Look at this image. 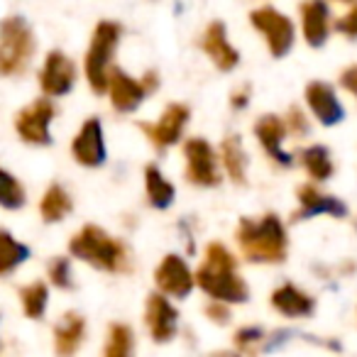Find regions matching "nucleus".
Wrapping results in <instances>:
<instances>
[{
    "label": "nucleus",
    "instance_id": "obj_37",
    "mask_svg": "<svg viewBox=\"0 0 357 357\" xmlns=\"http://www.w3.org/2000/svg\"><path fill=\"white\" fill-rule=\"evenodd\" d=\"M139 84H142V89H144V91L157 89V74H152V71H149V74L144 76V81H139Z\"/></svg>",
    "mask_w": 357,
    "mask_h": 357
},
{
    "label": "nucleus",
    "instance_id": "obj_14",
    "mask_svg": "<svg viewBox=\"0 0 357 357\" xmlns=\"http://www.w3.org/2000/svg\"><path fill=\"white\" fill-rule=\"evenodd\" d=\"M204 50L206 54L213 59V64L218 66L220 71H230L238 66V50L235 47H230L228 42V35H225V25L223 22H211L208 27H206V35H204Z\"/></svg>",
    "mask_w": 357,
    "mask_h": 357
},
{
    "label": "nucleus",
    "instance_id": "obj_10",
    "mask_svg": "<svg viewBox=\"0 0 357 357\" xmlns=\"http://www.w3.org/2000/svg\"><path fill=\"white\" fill-rule=\"evenodd\" d=\"M186 120H189V108L181 103H172V105H167V110L162 113L157 125L142 123L139 128H142V132L147 135L157 147H169V144H174L181 137Z\"/></svg>",
    "mask_w": 357,
    "mask_h": 357
},
{
    "label": "nucleus",
    "instance_id": "obj_36",
    "mask_svg": "<svg viewBox=\"0 0 357 357\" xmlns=\"http://www.w3.org/2000/svg\"><path fill=\"white\" fill-rule=\"evenodd\" d=\"M248 93H250L248 86H245L243 91H238V93H233V105H235V108H245V105H248Z\"/></svg>",
    "mask_w": 357,
    "mask_h": 357
},
{
    "label": "nucleus",
    "instance_id": "obj_7",
    "mask_svg": "<svg viewBox=\"0 0 357 357\" xmlns=\"http://www.w3.org/2000/svg\"><path fill=\"white\" fill-rule=\"evenodd\" d=\"M184 157H186V178H189L191 184L215 186L220 181L213 147L206 139L201 137L189 139L184 147Z\"/></svg>",
    "mask_w": 357,
    "mask_h": 357
},
{
    "label": "nucleus",
    "instance_id": "obj_26",
    "mask_svg": "<svg viewBox=\"0 0 357 357\" xmlns=\"http://www.w3.org/2000/svg\"><path fill=\"white\" fill-rule=\"evenodd\" d=\"M103 357H132V331L128 326H123V323L110 326Z\"/></svg>",
    "mask_w": 357,
    "mask_h": 357
},
{
    "label": "nucleus",
    "instance_id": "obj_11",
    "mask_svg": "<svg viewBox=\"0 0 357 357\" xmlns=\"http://www.w3.org/2000/svg\"><path fill=\"white\" fill-rule=\"evenodd\" d=\"M71 152L74 159L81 162L84 167H100L105 159V144H103V128H100L98 118H91L84 123L79 135L71 142Z\"/></svg>",
    "mask_w": 357,
    "mask_h": 357
},
{
    "label": "nucleus",
    "instance_id": "obj_22",
    "mask_svg": "<svg viewBox=\"0 0 357 357\" xmlns=\"http://www.w3.org/2000/svg\"><path fill=\"white\" fill-rule=\"evenodd\" d=\"M144 184H147L149 204H152L154 208H167V206H172L174 186L162 176V172H159L154 164H149V167L144 169Z\"/></svg>",
    "mask_w": 357,
    "mask_h": 357
},
{
    "label": "nucleus",
    "instance_id": "obj_28",
    "mask_svg": "<svg viewBox=\"0 0 357 357\" xmlns=\"http://www.w3.org/2000/svg\"><path fill=\"white\" fill-rule=\"evenodd\" d=\"M0 206L15 211L25 206V189L13 174H8L6 169H0Z\"/></svg>",
    "mask_w": 357,
    "mask_h": 357
},
{
    "label": "nucleus",
    "instance_id": "obj_31",
    "mask_svg": "<svg viewBox=\"0 0 357 357\" xmlns=\"http://www.w3.org/2000/svg\"><path fill=\"white\" fill-rule=\"evenodd\" d=\"M262 337V331L259 328H243V331L235 333V345L238 347H248L252 342H257Z\"/></svg>",
    "mask_w": 357,
    "mask_h": 357
},
{
    "label": "nucleus",
    "instance_id": "obj_19",
    "mask_svg": "<svg viewBox=\"0 0 357 357\" xmlns=\"http://www.w3.org/2000/svg\"><path fill=\"white\" fill-rule=\"evenodd\" d=\"M298 201H301V211L296 213V218H311V215H318V213H331V215H342L347 213L345 204L333 196H326V194H318L313 186H301L298 189Z\"/></svg>",
    "mask_w": 357,
    "mask_h": 357
},
{
    "label": "nucleus",
    "instance_id": "obj_29",
    "mask_svg": "<svg viewBox=\"0 0 357 357\" xmlns=\"http://www.w3.org/2000/svg\"><path fill=\"white\" fill-rule=\"evenodd\" d=\"M22 306H25L27 318H42L47 308V287L42 282H32L20 289Z\"/></svg>",
    "mask_w": 357,
    "mask_h": 357
},
{
    "label": "nucleus",
    "instance_id": "obj_17",
    "mask_svg": "<svg viewBox=\"0 0 357 357\" xmlns=\"http://www.w3.org/2000/svg\"><path fill=\"white\" fill-rule=\"evenodd\" d=\"M255 132H257L262 147L269 152V157H274L282 164H291V157L282 149L287 128H284V123L277 118V115H264V118H259L257 125H255Z\"/></svg>",
    "mask_w": 357,
    "mask_h": 357
},
{
    "label": "nucleus",
    "instance_id": "obj_5",
    "mask_svg": "<svg viewBox=\"0 0 357 357\" xmlns=\"http://www.w3.org/2000/svg\"><path fill=\"white\" fill-rule=\"evenodd\" d=\"M120 40V27L115 22H100L93 32L89 54H86V76L96 93H103L110 84V56Z\"/></svg>",
    "mask_w": 357,
    "mask_h": 357
},
{
    "label": "nucleus",
    "instance_id": "obj_12",
    "mask_svg": "<svg viewBox=\"0 0 357 357\" xmlns=\"http://www.w3.org/2000/svg\"><path fill=\"white\" fill-rule=\"evenodd\" d=\"M154 279H157V287L164 294H172L176 298H184L194 289V274L186 267L184 259L176 257V255H167L162 259V264L154 272Z\"/></svg>",
    "mask_w": 357,
    "mask_h": 357
},
{
    "label": "nucleus",
    "instance_id": "obj_23",
    "mask_svg": "<svg viewBox=\"0 0 357 357\" xmlns=\"http://www.w3.org/2000/svg\"><path fill=\"white\" fill-rule=\"evenodd\" d=\"M40 211H42V218H45L47 223H54V220H61L64 215H69V211H71V199H69V194H66V191L61 189L59 184H52L50 189H47L45 199H42Z\"/></svg>",
    "mask_w": 357,
    "mask_h": 357
},
{
    "label": "nucleus",
    "instance_id": "obj_1",
    "mask_svg": "<svg viewBox=\"0 0 357 357\" xmlns=\"http://www.w3.org/2000/svg\"><path fill=\"white\" fill-rule=\"evenodd\" d=\"M196 282L218 301H248V284L235 274V257L220 243H211L206 248V259L196 272Z\"/></svg>",
    "mask_w": 357,
    "mask_h": 357
},
{
    "label": "nucleus",
    "instance_id": "obj_6",
    "mask_svg": "<svg viewBox=\"0 0 357 357\" xmlns=\"http://www.w3.org/2000/svg\"><path fill=\"white\" fill-rule=\"evenodd\" d=\"M252 25L267 37V45H269V52L274 56H284L294 45V25L287 15H282L279 10L274 8L264 6V8H257V10L250 15Z\"/></svg>",
    "mask_w": 357,
    "mask_h": 357
},
{
    "label": "nucleus",
    "instance_id": "obj_27",
    "mask_svg": "<svg viewBox=\"0 0 357 357\" xmlns=\"http://www.w3.org/2000/svg\"><path fill=\"white\" fill-rule=\"evenodd\" d=\"M301 157H303V167H306V172L311 174L313 178H318V181H323V178H328L333 174L331 154H328V149L321 147V144L308 147Z\"/></svg>",
    "mask_w": 357,
    "mask_h": 357
},
{
    "label": "nucleus",
    "instance_id": "obj_38",
    "mask_svg": "<svg viewBox=\"0 0 357 357\" xmlns=\"http://www.w3.org/2000/svg\"><path fill=\"white\" fill-rule=\"evenodd\" d=\"M213 357H240V355H235V352H215Z\"/></svg>",
    "mask_w": 357,
    "mask_h": 357
},
{
    "label": "nucleus",
    "instance_id": "obj_2",
    "mask_svg": "<svg viewBox=\"0 0 357 357\" xmlns=\"http://www.w3.org/2000/svg\"><path fill=\"white\" fill-rule=\"evenodd\" d=\"M238 243L252 262H282L287 255V233L277 215L262 220H243L238 228Z\"/></svg>",
    "mask_w": 357,
    "mask_h": 357
},
{
    "label": "nucleus",
    "instance_id": "obj_9",
    "mask_svg": "<svg viewBox=\"0 0 357 357\" xmlns=\"http://www.w3.org/2000/svg\"><path fill=\"white\" fill-rule=\"evenodd\" d=\"M76 66L64 52H50L40 71V84L47 96H64L74 89Z\"/></svg>",
    "mask_w": 357,
    "mask_h": 357
},
{
    "label": "nucleus",
    "instance_id": "obj_8",
    "mask_svg": "<svg viewBox=\"0 0 357 357\" xmlns=\"http://www.w3.org/2000/svg\"><path fill=\"white\" fill-rule=\"evenodd\" d=\"M54 118V105L52 100L40 98L35 103H30L25 110H20L15 118V128L20 132V137L25 142L32 144H50V123Z\"/></svg>",
    "mask_w": 357,
    "mask_h": 357
},
{
    "label": "nucleus",
    "instance_id": "obj_15",
    "mask_svg": "<svg viewBox=\"0 0 357 357\" xmlns=\"http://www.w3.org/2000/svg\"><path fill=\"white\" fill-rule=\"evenodd\" d=\"M306 100H308V105H311L313 113H316V118L321 120L323 125L340 123L342 115H345L340 100L335 98V91H333V86L321 84V81H313V84H308Z\"/></svg>",
    "mask_w": 357,
    "mask_h": 357
},
{
    "label": "nucleus",
    "instance_id": "obj_20",
    "mask_svg": "<svg viewBox=\"0 0 357 357\" xmlns=\"http://www.w3.org/2000/svg\"><path fill=\"white\" fill-rule=\"evenodd\" d=\"M272 306L289 318L311 316L313 298L306 296V294H303L301 289L294 287V284H284V287H279L277 291L272 294Z\"/></svg>",
    "mask_w": 357,
    "mask_h": 357
},
{
    "label": "nucleus",
    "instance_id": "obj_25",
    "mask_svg": "<svg viewBox=\"0 0 357 357\" xmlns=\"http://www.w3.org/2000/svg\"><path fill=\"white\" fill-rule=\"evenodd\" d=\"M223 164L228 169L230 178L245 184V169H248V157H245V149L240 137H228L223 142Z\"/></svg>",
    "mask_w": 357,
    "mask_h": 357
},
{
    "label": "nucleus",
    "instance_id": "obj_35",
    "mask_svg": "<svg viewBox=\"0 0 357 357\" xmlns=\"http://www.w3.org/2000/svg\"><path fill=\"white\" fill-rule=\"evenodd\" d=\"M206 313H208V318H211V321H215V323H228L230 321L228 308L220 306V303H213V306H208V308H206Z\"/></svg>",
    "mask_w": 357,
    "mask_h": 357
},
{
    "label": "nucleus",
    "instance_id": "obj_30",
    "mask_svg": "<svg viewBox=\"0 0 357 357\" xmlns=\"http://www.w3.org/2000/svg\"><path fill=\"white\" fill-rule=\"evenodd\" d=\"M50 279L56 284L59 289H71L74 282H71V269H69V259L59 257V259H52L50 264Z\"/></svg>",
    "mask_w": 357,
    "mask_h": 357
},
{
    "label": "nucleus",
    "instance_id": "obj_16",
    "mask_svg": "<svg viewBox=\"0 0 357 357\" xmlns=\"http://www.w3.org/2000/svg\"><path fill=\"white\" fill-rule=\"evenodd\" d=\"M108 89H110V103H113V108L120 110V113H130V110H135L139 103H142L144 96H147V91L142 89L139 81L130 79V76L120 69L110 71Z\"/></svg>",
    "mask_w": 357,
    "mask_h": 357
},
{
    "label": "nucleus",
    "instance_id": "obj_4",
    "mask_svg": "<svg viewBox=\"0 0 357 357\" xmlns=\"http://www.w3.org/2000/svg\"><path fill=\"white\" fill-rule=\"evenodd\" d=\"M35 52V35L22 17L0 22V74L15 76L27 69Z\"/></svg>",
    "mask_w": 357,
    "mask_h": 357
},
{
    "label": "nucleus",
    "instance_id": "obj_24",
    "mask_svg": "<svg viewBox=\"0 0 357 357\" xmlns=\"http://www.w3.org/2000/svg\"><path fill=\"white\" fill-rule=\"evenodd\" d=\"M30 255V250L25 245H20L17 240H13V235L8 230H0V277L22 264Z\"/></svg>",
    "mask_w": 357,
    "mask_h": 357
},
{
    "label": "nucleus",
    "instance_id": "obj_18",
    "mask_svg": "<svg viewBox=\"0 0 357 357\" xmlns=\"http://www.w3.org/2000/svg\"><path fill=\"white\" fill-rule=\"evenodd\" d=\"M84 331L86 323L81 316L76 313H64L59 323L54 328V347L59 357H71L76 350H79L81 340H84Z\"/></svg>",
    "mask_w": 357,
    "mask_h": 357
},
{
    "label": "nucleus",
    "instance_id": "obj_3",
    "mask_svg": "<svg viewBox=\"0 0 357 357\" xmlns=\"http://www.w3.org/2000/svg\"><path fill=\"white\" fill-rule=\"evenodd\" d=\"M69 250L74 257L93 264L105 272H123L128 269V252L125 248L113 240L98 225H86L79 235H74L69 243Z\"/></svg>",
    "mask_w": 357,
    "mask_h": 357
},
{
    "label": "nucleus",
    "instance_id": "obj_13",
    "mask_svg": "<svg viewBox=\"0 0 357 357\" xmlns=\"http://www.w3.org/2000/svg\"><path fill=\"white\" fill-rule=\"evenodd\" d=\"M176 308L162 296V294H152L147 298V308H144V321L149 326V333L157 342H167L176 333Z\"/></svg>",
    "mask_w": 357,
    "mask_h": 357
},
{
    "label": "nucleus",
    "instance_id": "obj_32",
    "mask_svg": "<svg viewBox=\"0 0 357 357\" xmlns=\"http://www.w3.org/2000/svg\"><path fill=\"white\" fill-rule=\"evenodd\" d=\"M289 130H291L294 135H306L308 123H306V118H303V113L298 108L289 110Z\"/></svg>",
    "mask_w": 357,
    "mask_h": 357
},
{
    "label": "nucleus",
    "instance_id": "obj_21",
    "mask_svg": "<svg viewBox=\"0 0 357 357\" xmlns=\"http://www.w3.org/2000/svg\"><path fill=\"white\" fill-rule=\"evenodd\" d=\"M303 37L311 47H321L328 37V6L326 3H303Z\"/></svg>",
    "mask_w": 357,
    "mask_h": 357
},
{
    "label": "nucleus",
    "instance_id": "obj_34",
    "mask_svg": "<svg viewBox=\"0 0 357 357\" xmlns=\"http://www.w3.org/2000/svg\"><path fill=\"white\" fill-rule=\"evenodd\" d=\"M340 84L345 86V89L350 91V93H355V96H357V66H350V69L342 71Z\"/></svg>",
    "mask_w": 357,
    "mask_h": 357
},
{
    "label": "nucleus",
    "instance_id": "obj_33",
    "mask_svg": "<svg viewBox=\"0 0 357 357\" xmlns=\"http://www.w3.org/2000/svg\"><path fill=\"white\" fill-rule=\"evenodd\" d=\"M337 30L345 32V35H350V37H357V6L352 8V10L347 13L340 22H337Z\"/></svg>",
    "mask_w": 357,
    "mask_h": 357
}]
</instances>
